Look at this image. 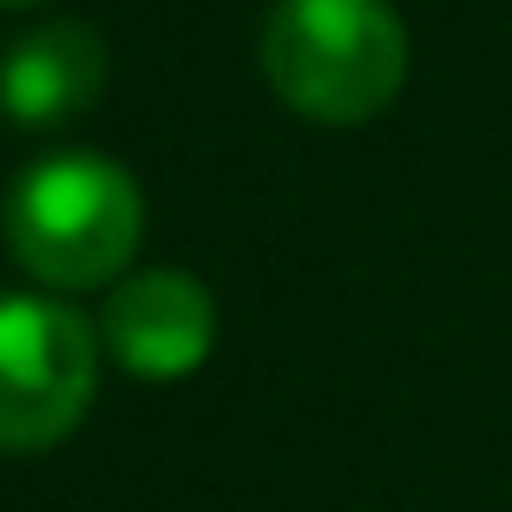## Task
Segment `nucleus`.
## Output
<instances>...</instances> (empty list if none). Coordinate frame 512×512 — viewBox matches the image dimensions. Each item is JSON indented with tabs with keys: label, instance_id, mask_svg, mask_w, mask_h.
<instances>
[{
	"label": "nucleus",
	"instance_id": "obj_6",
	"mask_svg": "<svg viewBox=\"0 0 512 512\" xmlns=\"http://www.w3.org/2000/svg\"><path fill=\"white\" fill-rule=\"evenodd\" d=\"M0 7H46V0H0Z\"/></svg>",
	"mask_w": 512,
	"mask_h": 512
},
{
	"label": "nucleus",
	"instance_id": "obj_1",
	"mask_svg": "<svg viewBox=\"0 0 512 512\" xmlns=\"http://www.w3.org/2000/svg\"><path fill=\"white\" fill-rule=\"evenodd\" d=\"M407 27L388 0H276L263 20V79L316 125H368L407 86Z\"/></svg>",
	"mask_w": 512,
	"mask_h": 512
},
{
	"label": "nucleus",
	"instance_id": "obj_3",
	"mask_svg": "<svg viewBox=\"0 0 512 512\" xmlns=\"http://www.w3.org/2000/svg\"><path fill=\"white\" fill-rule=\"evenodd\" d=\"M99 394V329L60 296H0V453H46Z\"/></svg>",
	"mask_w": 512,
	"mask_h": 512
},
{
	"label": "nucleus",
	"instance_id": "obj_2",
	"mask_svg": "<svg viewBox=\"0 0 512 512\" xmlns=\"http://www.w3.org/2000/svg\"><path fill=\"white\" fill-rule=\"evenodd\" d=\"M145 237L138 178L99 151H53L7 191V250L46 289H106Z\"/></svg>",
	"mask_w": 512,
	"mask_h": 512
},
{
	"label": "nucleus",
	"instance_id": "obj_4",
	"mask_svg": "<svg viewBox=\"0 0 512 512\" xmlns=\"http://www.w3.org/2000/svg\"><path fill=\"white\" fill-rule=\"evenodd\" d=\"M99 342L138 381H184L217 348V296L191 270H171V263L132 270L119 276L106 316H99Z\"/></svg>",
	"mask_w": 512,
	"mask_h": 512
},
{
	"label": "nucleus",
	"instance_id": "obj_5",
	"mask_svg": "<svg viewBox=\"0 0 512 512\" xmlns=\"http://www.w3.org/2000/svg\"><path fill=\"white\" fill-rule=\"evenodd\" d=\"M112 79V53L86 20H46V27L20 33L0 60V112L27 132L66 125L79 112L99 106V92Z\"/></svg>",
	"mask_w": 512,
	"mask_h": 512
}]
</instances>
